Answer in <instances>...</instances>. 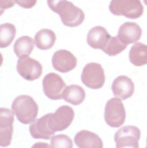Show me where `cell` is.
<instances>
[{
	"label": "cell",
	"mask_w": 147,
	"mask_h": 148,
	"mask_svg": "<svg viewBox=\"0 0 147 148\" xmlns=\"http://www.w3.org/2000/svg\"><path fill=\"white\" fill-rule=\"evenodd\" d=\"M112 90L114 97L121 100H125L134 94L135 85L129 77L126 75H120L113 82Z\"/></svg>",
	"instance_id": "12"
},
{
	"label": "cell",
	"mask_w": 147,
	"mask_h": 148,
	"mask_svg": "<svg viewBox=\"0 0 147 148\" xmlns=\"http://www.w3.org/2000/svg\"><path fill=\"white\" fill-rule=\"evenodd\" d=\"M85 96L86 94L84 90L81 86L75 84L66 87L62 93V99L74 106L82 104L85 99Z\"/></svg>",
	"instance_id": "17"
},
{
	"label": "cell",
	"mask_w": 147,
	"mask_h": 148,
	"mask_svg": "<svg viewBox=\"0 0 147 148\" xmlns=\"http://www.w3.org/2000/svg\"><path fill=\"white\" fill-rule=\"evenodd\" d=\"M51 147H65V148H72L73 142L69 137L66 135H58L52 136L51 138Z\"/></svg>",
	"instance_id": "23"
},
{
	"label": "cell",
	"mask_w": 147,
	"mask_h": 148,
	"mask_svg": "<svg viewBox=\"0 0 147 148\" xmlns=\"http://www.w3.org/2000/svg\"><path fill=\"white\" fill-rule=\"evenodd\" d=\"M18 5L25 9H30L34 7L37 2V0H15Z\"/></svg>",
	"instance_id": "24"
},
{
	"label": "cell",
	"mask_w": 147,
	"mask_h": 148,
	"mask_svg": "<svg viewBox=\"0 0 147 148\" xmlns=\"http://www.w3.org/2000/svg\"><path fill=\"white\" fill-rule=\"evenodd\" d=\"M75 144L79 148H103L102 139L88 130L79 131L75 137Z\"/></svg>",
	"instance_id": "16"
},
{
	"label": "cell",
	"mask_w": 147,
	"mask_h": 148,
	"mask_svg": "<svg viewBox=\"0 0 147 148\" xmlns=\"http://www.w3.org/2000/svg\"><path fill=\"white\" fill-rule=\"evenodd\" d=\"M17 72L27 81H35L41 76L43 66L37 60L27 57H21L17 62Z\"/></svg>",
	"instance_id": "9"
},
{
	"label": "cell",
	"mask_w": 147,
	"mask_h": 148,
	"mask_svg": "<svg viewBox=\"0 0 147 148\" xmlns=\"http://www.w3.org/2000/svg\"><path fill=\"white\" fill-rule=\"evenodd\" d=\"M52 66L55 70L60 73H68L72 71L77 65L75 56L66 50L57 51L52 56Z\"/></svg>",
	"instance_id": "11"
},
{
	"label": "cell",
	"mask_w": 147,
	"mask_h": 148,
	"mask_svg": "<svg viewBox=\"0 0 147 148\" xmlns=\"http://www.w3.org/2000/svg\"><path fill=\"white\" fill-rule=\"evenodd\" d=\"M35 47V41L29 36H24L16 40L13 46V51L17 57H27L33 51Z\"/></svg>",
	"instance_id": "20"
},
{
	"label": "cell",
	"mask_w": 147,
	"mask_h": 148,
	"mask_svg": "<svg viewBox=\"0 0 147 148\" xmlns=\"http://www.w3.org/2000/svg\"><path fill=\"white\" fill-rule=\"evenodd\" d=\"M144 3L145 5H147V0H144Z\"/></svg>",
	"instance_id": "28"
},
{
	"label": "cell",
	"mask_w": 147,
	"mask_h": 148,
	"mask_svg": "<svg viewBox=\"0 0 147 148\" xmlns=\"http://www.w3.org/2000/svg\"><path fill=\"white\" fill-rule=\"evenodd\" d=\"M66 88L63 79L55 73H50L43 79V90L44 95L50 99L59 100L62 99V93Z\"/></svg>",
	"instance_id": "8"
},
{
	"label": "cell",
	"mask_w": 147,
	"mask_h": 148,
	"mask_svg": "<svg viewBox=\"0 0 147 148\" xmlns=\"http://www.w3.org/2000/svg\"><path fill=\"white\" fill-rule=\"evenodd\" d=\"M2 64H3V56L1 53H0V66H2Z\"/></svg>",
	"instance_id": "26"
},
{
	"label": "cell",
	"mask_w": 147,
	"mask_h": 148,
	"mask_svg": "<svg viewBox=\"0 0 147 148\" xmlns=\"http://www.w3.org/2000/svg\"><path fill=\"white\" fill-rule=\"evenodd\" d=\"M14 113L8 108H0V146L7 147L12 142Z\"/></svg>",
	"instance_id": "10"
},
{
	"label": "cell",
	"mask_w": 147,
	"mask_h": 148,
	"mask_svg": "<svg viewBox=\"0 0 147 148\" xmlns=\"http://www.w3.org/2000/svg\"><path fill=\"white\" fill-rule=\"evenodd\" d=\"M15 0H0V7L3 9H9L15 5Z\"/></svg>",
	"instance_id": "25"
},
{
	"label": "cell",
	"mask_w": 147,
	"mask_h": 148,
	"mask_svg": "<svg viewBox=\"0 0 147 148\" xmlns=\"http://www.w3.org/2000/svg\"><path fill=\"white\" fill-rule=\"evenodd\" d=\"M146 147H147V140H146Z\"/></svg>",
	"instance_id": "29"
},
{
	"label": "cell",
	"mask_w": 147,
	"mask_h": 148,
	"mask_svg": "<svg viewBox=\"0 0 147 148\" xmlns=\"http://www.w3.org/2000/svg\"><path fill=\"white\" fill-rule=\"evenodd\" d=\"M129 60L137 66L147 64V45L137 42L129 51Z\"/></svg>",
	"instance_id": "19"
},
{
	"label": "cell",
	"mask_w": 147,
	"mask_h": 148,
	"mask_svg": "<svg viewBox=\"0 0 147 148\" xmlns=\"http://www.w3.org/2000/svg\"><path fill=\"white\" fill-rule=\"evenodd\" d=\"M75 118V112L72 107L62 106L56 110L54 114H50L49 126L54 132L62 131L68 129Z\"/></svg>",
	"instance_id": "6"
},
{
	"label": "cell",
	"mask_w": 147,
	"mask_h": 148,
	"mask_svg": "<svg viewBox=\"0 0 147 148\" xmlns=\"http://www.w3.org/2000/svg\"><path fill=\"white\" fill-rule=\"evenodd\" d=\"M127 48V45L122 43L117 36H111L102 51L109 56H116Z\"/></svg>",
	"instance_id": "22"
},
{
	"label": "cell",
	"mask_w": 147,
	"mask_h": 148,
	"mask_svg": "<svg viewBox=\"0 0 147 148\" xmlns=\"http://www.w3.org/2000/svg\"><path fill=\"white\" fill-rule=\"evenodd\" d=\"M16 35V28L11 23L0 25V48L8 47Z\"/></svg>",
	"instance_id": "21"
},
{
	"label": "cell",
	"mask_w": 147,
	"mask_h": 148,
	"mask_svg": "<svg viewBox=\"0 0 147 148\" xmlns=\"http://www.w3.org/2000/svg\"><path fill=\"white\" fill-rule=\"evenodd\" d=\"M12 109L20 123L30 124L38 114V105L29 96L21 95L17 97L12 104Z\"/></svg>",
	"instance_id": "2"
},
{
	"label": "cell",
	"mask_w": 147,
	"mask_h": 148,
	"mask_svg": "<svg viewBox=\"0 0 147 148\" xmlns=\"http://www.w3.org/2000/svg\"><path fill=\"white\" fill-rule=\"evenodd\" d=\"M126 119L125 107L118 98L111 99L105 107V121L112 128H118L123 125Z\"/></svg>",
	"instance_id": "4"
},
{
	"label": "cell",
	"mask_w": 147,
	"mask_h": 148,
	"mask_svg": "<svg viewBox=\"0 0 147 148\" xmlns=\"http://www.w3.org/2000/svg\"><path fill=\"white\" fill-rule=\"evenodd\" d=\"M142 29L135 22H125L120 27L118 37L125 45L137 43L141 38Z\"/></svg>",
	"instance_id": "14"
},
{
	"label": "cell",
	"mask_w": 147,
	"mask_h": 148,
	"mask_svg": "<svg viewBox=\"0 0 147 148\" xmlns=\"http://www.w3.org/2000/svg\"><path fill=\"white\" fill-rule=\"evenodd\" d=\"M109 10L113 15L135 20L143 15L144 6L140 0H112Z\"/></svg>",
	"instance_id": "3"
},
{
	"label": "cell",
	"mask_w": 147,
	"mask_h": 148,
	"mask_svg": "<svg viewBox=\"0 0 147 148\" xmlns=\"http://www.w3.org/2000/svg\"><path fill=\"white\" fill-rule=\"evenodd\" d=\"M111 36L105 28L100 26L92 28L87 36V43L93 49L102 50L106 45Z\"/></svg>",
	"instance_id": "15"
},
{
	"label": "cell",
	"mask_w": 147,
	"mask_h": 148,
	"mask_svg": "<svg viewBox=\"0 0 147 148\" xmlns=\"http://www.w3.org/2000/svg\"><path fill=\"white\" fill-rule=\"evenodd\" d=\"M141 137L140 130L136 126H125L120 129L114 135V141L117 148L139 147Z\"/></svg>",
	"instance_id": "7"
},
{
	"label": "cell",
	"mask_w": 147,
	"mask_h": 148,
	"mask_svg": "<svg viewBox=\"0 0 147 148\" xmlns=\"http://www.w3.org/2000/svg\"><path fill=\"white\" fill-rule=\"evenodd\" d=\"M4 12H5V9H3V8H1V7H0V16H1V15L3 14Z\"/></svg>",
	"instance_id": "27"
},
{
	"label": "cell",
	"mask_w": 147,
	"mask_h": 148,
	"mask_svg": "<svg viewBox=\"0 0 147 148\" xmlns=\"http://www.w3.org/2000/svg\"><path fill=\"white\" fill-rule=\"evenodd\" d=\"M56 42V35L51 29H44L39 30L35 36V43L40 50H49Z\"/></svg>",
	"instance_id": "18"
},
{
	"label": "cell",
	"mask_w": 147,
	"mask_h": 148,
	"mask_svg": "<svg viewBox=\"0 0 147 148\" xmlns=\"http://www.w3.org/2000/svg\"><path fill=\"white\" fill-rule=\"evenodd\" d=\"M105 81V72L98 63L91 62L87 64L82 73V82L88 88L98 90L104 86Z\"/></svg>",
	"instance_id": "5"
},
{
	"label": "cell",
	"mask_w": 147,
	"mask_h": 148,
	"mask_svg": "<svg viewBox=\"0 0 147 148\" xmlns=\"http://www.w3.org/2000/svg\"><path fill=\"white\" fill-rule=\"evenodd\" d=\"M50 114L44 115L38 120H35L33 123L29 126V131L31 136L36 139H51L54 136V131L51 130L49 126Z\"/></svg>",
	"instance_id": "13"
},
{
	"label": "cell",
	"mask_w": 147,
	"mask_h": 148,
	"mask_svg": "<svg viewBox=\"0 0 147 148\" xmlns=\"http://www.w3.org/2000/svg\"><path fill=\"white\" fill-rule=\"evenodd\" d=\"M49 8L59 15L62 23L70 28L81 25L84 19V12L73 3L66 0H47Z\"/></svg>",
	"instance_id": "1"
}]
</instances>
